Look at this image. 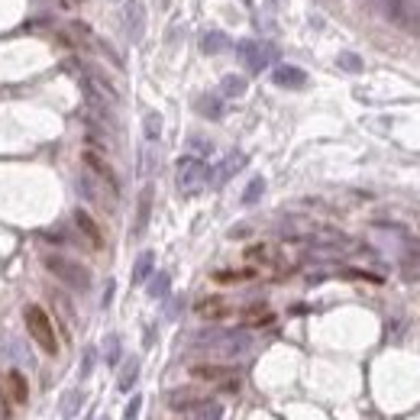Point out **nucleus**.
Returning <instances> with one entry per match:
<instances>
[{
  "instance_id": "473e14b6",
  "label": "nucleus",
  "mask_w": 420,
  "mask_h": 420,
  "mask_svg": "<svg viewBox=\"0 0 420 420\" xmlns=\"http://www.w3.org/2000/svg\"><path fill=\"white\" fill-rule=\"evenodd\" d=\"M78 407H81V394H68V398H65V404H62V411L65 414H68V417H75V414H78Z\"/></svg>"
},
{
  "instance_id": "9b49d317",
  "label": "nucleus",
  "mask_w": 420,
  "mask_h": 420,
  "mask_svg": "<svg viewBox=\"0 0 420 420\" xmlns=\"http://www.w3.org/2000/svg\"><path fill=\"white\" fill-rule=\"evenodd\" d=\"M243 165H246V155L243 152H230L217 168H214V172H210V184H217V188H220V184H226Z\"/></svg>"
},
{
  "instance_id": "c85d7f7f",
  "label": "nucleus",
  "mask_w": 420,
  "mask_h": 420,
  "mask_svg": "<svg viewBox=\"0 0 420 420\" xmlns=\"http://www.w3.org/2000/svg\"><path fill=\"white\" fill-rule=\"evenodd\" d=\"M246 259L249 262H275V249L268 243H256L246 249Z\"/></svg>"
},
{
  "instance_id": "a878e982",
  "label": "nucleus",
  "mask_w": 420,
  "mask_h": 420,
  "mask_svg": "<svg viewBox=\"0 0 420 420\" xmlns=\"http://www.w3.org/2000/svg\"><path fill=\"white\" fill-rule=\"evenodd\" d=\"M191 414H194V420H224V407H220L217 401H210V398L204 401V404H197Z\"/></svg>"
},
{
  "instance_id": "2f4dec72",
  "label": "nucleus",
  "mask_w": 420,
  "mask_h": 420,
  "mask_svg": "<svg viewBox=\"0 0 420 420\" xmlns=\"http://www.w3.org/2000/svg\"><path fill=\"white\" fill-rule=\"evenodd\" d=\"M0 350H4V352H14V356H16V362H29L26 350H23V346L16 343V340H4V343H0Z\"/></svg>"
},
{
  "instance_id": "ddd939ff",
  "label": "nucleus",
  "mask_w": 420,
  "mask_h": 420,
  "mask_svg": "<svg viewBox=\"0 0 420 420\" xmlns=\"http://www.w3.org/2000/svg\"><path fill=\"white\" fill-rule=\"evenodd\" d=\"M75 226L81 230V236L88 239L94 249H104V233H100V226L94 224V217L88 210H75Z\"/></svg>"
},
{
  "instance_id": "c756f323",
  "label": "nucleus",
  "mask_w": 420,
  "mask_h": 420,
  "mask_svg": "<svg viewBox=\"0 0 420 420\" xmlns=\"http://www.w3.org/2000/svg\"><path fill=\"white\" fill-rule=\"evenodd\" d=\"M336 65H340L343 71H350V75H359V71L365 68L362 58H359L356 52H340V56H336Z\"/></svg>"
},
{
  "instance_id": "cd10ccee",
  "label": "nucleus",
  "mask_w": 420,
  "mask_h": 420,
  "mask_svg": "<svg viewBox=\"0 0 420 420\" xmlns=\"http://www.w3.org/2000/svg\"><path fill=\"white\" fill-rule=\"evenodd\" d=\"M262 194H266V178H252L249 184H246V191H243V204H259L262 201Z\"/></svg>"
},
{
  "instance_id": "a211bd4d",
  "label": "nucleus",
  "mask_w": 420,
  "mask_h": 420,
  "mask_svg": "<svg viewBox=\"0 0 420 420\" xmlns=\"http://www.w3.org/2000/svg\"><path fill=\"white\" fill-rule=\"evenodd\" d=\"M256 268H220V272H214V281H220V285H239V281H252L256 278Z\"/></svg>"
},
{
  "instance_id": "bb28decb",
  "label": "nucleus",
  "mask_w": 420,
  "mask_h": 420,
  "mask_svg": "<svg viewBox=\"0 0 420 420\" xmlns=\"http://www.w3.org/2000/svg\"><path fill=\"white\" fill-rule=\"evenodd\" d=\"M168 288H172V278H168V272H155L152 278H149V298H165Z\"/></svg>"
},
{
  "instance_id": "4c0bfd02",
  "label": "nucleus",
  "mask_w": 420,
  "mask_h": 420,
  "mask_svg": "<svg viewBox=\"0 0 420 420\" xmlns=\"http://www.w3.org/2000/svg\"><path fill=\"white\" fill-rule=\"evenodd\" d=\"M100 420H107V417H100Z\"/></svg>"
},
{
  "instance_id": "1a4fd4ad",
  "label": "nucleus",
  "mask_w": 420,
  "mask_h": 420,
  "mask_svg": "<svg viewBox=\"0 0 420 420\" xmlns=\"http://www.w3.org/2000/svg\"><path fill=\"white\" fill-rule=\"evenodd\" d=\"M191 375L201 382H220L224 388L236 392V369H230V365H194Z\"/></svg>"
},
{
  "instance_id": "6e6552de",
  "label": "nucleus",
  "mask_w": 420,
  "mask_h": 420,
  "mask_svg": "<svg viewBox=\"0 0 420 420\" xmlns=\"http://www.w3.org/2000/svg\"><path fill=\"white\" fill-rule=\"evenodd\" d=\"M78 188H81V194L88 197V201L100 204V207H113V201H117V197L110 194V188H107L104 182H98L91 172H84V175L78 178Z\"/></svg>"
},
{
  "instance_id": "f257e3e1",
  "label": "nucleus",
  "mask_w": 420,
  "mask_h": 420,
  "mask_svg": "<svg viewBox=\"0 0 420 420\" xmlns=\"http://www.w3.org/2000/svg\"><path fill=\"white\" fill-rule=\"evenodd\" d=\"M197 346L210 350L217 359H239L252 350V336L243 333V330H230V333H224V330H210V333L197 336Z\"/></svg>"
},
{
  "instance_id": "aec40b11",
  "label": "nucleus",
  "mask_w": 420,
  "mask_h": 420,
  "mask_svg": "<svg viewBox=\"0 0 420 420\" xmlns=\"http://www.w3.org/2000/svg\"><path fill=\"white\" fill-rule=\"evenodd\" d=\"M152 268H155V252H142L140 259H136V266H133V281L136 285H146V281L152 278Z\"/></svg>"
},
{
  "instance_id": "72a5a7b5",
  "label": "nucleus",
  "mask_w": 420,
  "mask_h": 420,
  "mask_svg": "<svg viewBox=\"0 0 420 420\" xmlns=\"http://www.w3.org/2000/svg\"><path fill=\"white\" fill-rule=\"evenodd\" d=\"M142 411V398H133L130 404H126V417L123 420H136V414Z\"/></svg>"
},
{
  "instance_id": "5701e85b",
  "label": "nucleus",
  "mask_w": 420,
  "mask_h": 420,
  "mask_svg": "<svg viewBox=\"0 0 420 420\" xmlns=\"http://www.w3.org/2000/svg\"><path fill=\"white\" fill-rule=\"evenodd\" d=\"M220 94H224V98H243L246 94V78L243 75H224V81H220Z\"/></svg>"
},
{
  "instance_id": "0eeeda50",
  "label": "nucleus",
  "mask_w": 420,
  "mask_h": 420,
  "mask_svg": "<svg viewBox=\"0 0 420 420\" xmlns=\"http://www.w3.org/2000/svg\"><path fill=\"white\" fill-rule=\"evenodd\" d=\"M81 159H84V168H88V172H91L98 182H104L107 188H110V194L117 197L120 194V178H117V172H113L110 162H107L100 152H94V149H84Z\"/></svg>"
},
{
  "instance_id": "b1692460",
  "label": "nucleus",
  "mask_w": 420,
  "mask_h": 420,
  "mask_svg": "<svg viewBox=\"0 0 420 420\" xmlns=\"http://www.w3.org/2000/svg\"><path fill=\"white\" fill-rule=\"evenodd\" d=\"M243 320L249 323V327H266V323H272L275 317H272V310H268L266 304H252V308L243 314Z\"/></svg>"
},
{
  "instance_id": "9d476101",
  "label": "nucleus",
  "mask_w": 420,
  "mask_h": 420,
  "mask_svg": "<svg viewBox=\"0 0 420 420\" xmlns=\"http://www.w3.org/2000/svg\"><path fill=\"white\" fill-rule=\"evenodd\" d=\"M204 394L201 392H194V388H175V392H168L165 394V404L172 407V411H178V414H191L197 404H204Z\"/></svg>"
},
{
  "instance_id": "dca6fc26",
  "label": "nucleus",
  "mask_w": 420,
  "mask_h": 420,
  "mask_svg": "<svg viewBox=\"0 0 420 420\" xmlns=\"http://www.w3.org/2000/svg\"><path fill=\"white\" fill-rule=\"evenodd\" d=\"M230 49V36L220 33V29H210V33H204L201 39V52L204 56H217V52H226Z\"/></svg>"
},
{
  "instance_id": "c9c22d12",
  "label": "nucleus",
  "mask_w": 420,
  "mask_h": 420,
  "mask_svg": "<svg viewBox=\"0 0 420 420\" xmlns=\"http://www.w3.org/2000/svg\"><path fill=\"white\" fill-rule=\"evenodd\" d=\"M91 369H94V350H88V352H84V365H81V372H84V375H91Z\"/></svg>"
},
{
  "instance_id": "423d86ee",
  "label": "nucleus",
  "mask_w": 420,
  "mask_h": 420,
  "mask_svg": "<svg viewBox=\"0 0 420 420\" xmlns=\"http://www.w3.org/2000/svg\"><path fill=\"white\" fill-rule=\"evenodd\" d=\"M236 56H239V62L252 71V75H259V71H266L268 65H272L275 49L268 46V42H262V39H243L236 46Z\"/></svg>"
},
{
  "instance_id": "4468645a",
  "label": "nucleus",
  "mask_w": 420,
  "mask_h": 420,
  "mask_svg": "<svg viewBox=\"0 0 420 420\" xmlns=\"http://www.w3.org/2000/svg\"><path fill=\"white\" fill-rule=\"evenodd\" d=\"M194 314L204 320H224V317H230V304L224 298H201L194 304Z\"/></svg>"
},
{
  "instance_id": "e433bc0d",
  "label": "nucleus",
  "mask_w": 420,
  "mask_h": 420,
  "mask_svg": "<svg viewBox=\"0 0 420 420\" xmlns=\"http://www.w3.org/2000/svg\"><path fill=\"white\" fill-rule=\"evenodd\" d=\"M272 4H275V0H272ZM278 4H281V7H285V0H278Z\"/></svg>"
},
{
  "instance_id": "6ab92c4d",
  "label": "nucleus",
  "mask_w": 420,
  "mask_h": 420,
  "mask_svg": "<svg viewBox=\"0 0 420 420\" xmlns=\"http://www.w3.org/2000/svg\"><path fill=\"white\" fill-rule=\"evenodd\" d=\"M7 392H10V398H14L16 404H26L29 401V385L16 369H10V375H7Z\"/></svg>"
},
{
  "instance_id": "7c9ffc66",
  "label": "nucleus",
  "mask_w": 420,
  "mask_h": 420,
  "mask_svg": "<svg viewBox=\"0 0 420 420\" xmlns=\"http://www.w3.org/2000/svg\"><path fill=\"white\" fill-rule=\"evenodd\" d=\"M104 359H107V365H117L120 362V336H107L104 340Z\"/></svg>"
},
{
  "instance_id": "f8f14e48",
  "label": "nucleus",
  "mask_w": 420,
  "mask_h": 420,
  "mask_svg": "<svg viewBox=\"0 0 420 420\" xmlns=\"http://www.w3.org/2000/svg\"><path fill=\"white\" fill-rule=\"evenodd\" d=\"M272 81L278 84V88H288V91H294V88H304V84H308V75H304L298 65H275Z\"/></svg>"
},
{
  "instance_id": "20e7f679",
  "label": "nucleus",
  "mask_w": 420,
  "mask_h": 420,
  "mask_svg": "<svg viewBox=\"0 0 420 420\" xmlns=\"http://www.w3.org/2000/svg\"><path fill=\"white\" fill-rule=\"evenodd\" d=\"M23 320H26V330L36 340V346H39L42 352L56 356L58 352V333H56V327H52L49 314H46L39 304H26V308H23Z\"/></svg>"
},
{
  "instance_id": "39448f33",
  "label": "nucleus",
  "mask_w": 420,
  "mask_h": 420,
  "mask_svg": "<svg viewBox=\"0 0 420 420\" xmlns=\"http://www.w3.org/2000/svg\"><path fill=\"white\" fill-rule=\"evenodd\" d=\"M210 182V168L207 162L201 159V155H182L175 165V184L182 194H197V191L204 188V184Z\"/></svg>"
},
{
  "instance_id": "f704fd0d",
  "label": "nucleus",
  "mask_w": 420,
  "mask_h": 420,
  "mask_svg": "<svg viewBox=\"0 0 420 420\" xmlns=\"http://www.w3.org/2000/svg\"><path fill=\"white\" fill-rule=\"evenodd\" d=\"M188 146H191V149H197L201 155H207V152H210V142H207V140H201V136H191Z\"/></svg>"
},
{
  "instance_id": "f03ea898",
  "label": "nucleus",
  "mask_w": 420,
  "mask_h": 420,
  "mask_svg": "<svg viewBox=\"0 0 420 420\" xmlns=\"http://www.w3.org/2000/svg\"><path fill=\"white\" fill-rule=\"evenodd\" d=\"M42 266L49 268L62 285H68L71 291H88L91 288V272L81 266V262L68 259V256H58V252H49V256H42Z\"/></svg>"
},
{
  "instance_id": "f3484780",
  "label": "nucleus",
  "mask_w": 420,
  "mask_h": 420,
  "mask_svg": "<svg viewBox=\"0 0 420 420\" xmlns=\"http://www.w3.org/2000/svg\"><path fill=\"white\" fill-rule=\"evenodd\" d=\"M126 29H130V39L133 42L142 39V7H140V0H130V4H126Z\"/></svg>"
},
{
  "instance_id": "4be33fe9",
  "label": "nucleus",
  "mask_w": 420,
  "mask_h": 420,
  "mask_svg": "<svg viewBox=\"0 0 420 420\" xmlns=\"http://www.w3.org/2000/svg\"><path fill=\"white\" fill-rule=\"evenodd\" d=\"M136 378H140V359H126V365L120 369V382H117V388L120 392H130V388L136 385Z\"/></svg>"
},
{
  "instance_id": "7ed1b4c3",
  "label": "nucleus",
  "mask_w": 420,
  "mask_h": 420,
  "mask_svg": "<svg viewBox=\"0 0 420 420\" xmlns=\"http://www.w3.org/2000/svg\"><path fill=\"white\" fill-rule=\"evenodd\" d=\"M375 7L401 33H407V36L420 33V0H375Z\"/></svg>"
},
{
  "instance_id": "412c9836",
  "label": "nucleus",
  "mask_w": 420,
  "mask_h": 420,
  "mask_svg": "<svg viewBox=\"0 0 420 420\" xmlns=\"http://www.w3.org/2000/svg\"><path fill=\"white\" fill-rule=\"evenodd\" d=\"M197 110H201V117H207V120H220L224 117V100H220L217 94H204V98L197 100Z\"/></svg>"
},
{
  "instance_id": "2eb2a0df",
  "label": "nucleus",
  "mask_w": 420,
  "mask_h": 420,
  "mask_svg": "<svg viewBox=\"0 0 420 420\" xmlns=\"http://www.w3.org/2000/svg\"><path fill=\"white\" fill-rule=\"evenodd\" d=\"M149 214H152V184H146V188L140 191V207H136V226H133L136 236H142V233H146Z\"/></svg>"
},
{
  "instance_id": "393cba45",
  "label": "nucleus",
  "mask_w": 420,
  "mask_h": 420,
  "mask_svg": "<svg viewBox=\"0 0 420 420\" xmlns=\"http://www.w3.org/2000/svg\"><path fill=\"white\" fill-rule=\"evenodd\" d=\"M142 133H146V142H159L162 136V113L149 110L146 120H142Z\"/></svg>"
}]
</instances>
